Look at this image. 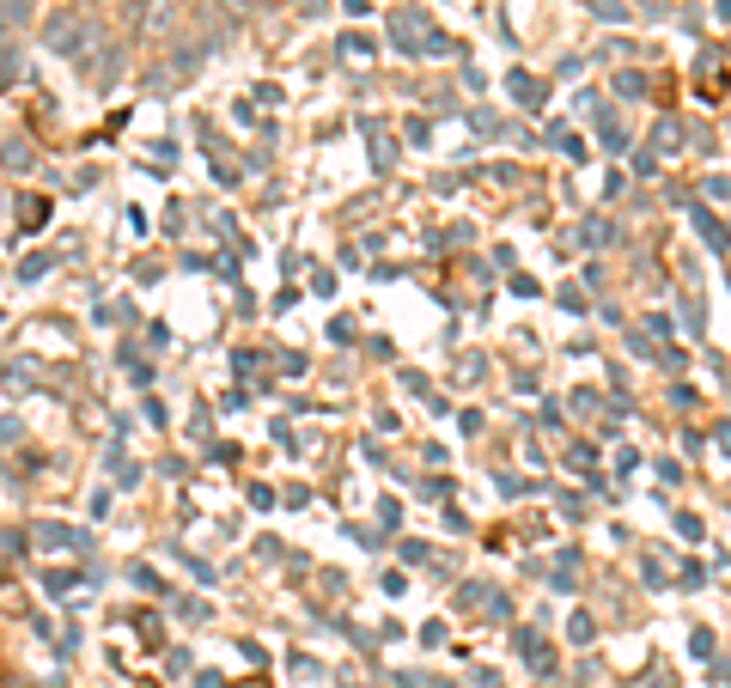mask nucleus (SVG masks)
<instances>
[{
	"label": "nucleus",
	"mask_w": 731,
	"mask_h": 688,
	"mask_svg": "<svg viewBox=\"0 0 731 688\" xmlns=\"http://www.w3.org/2000/svg\"><path fill=\"white\" fill-rule=\"evenodd\" d=\"M25 6H31V0H0V19H6V25H19V19H25Z\"/></svg>",
	"instance_id": "obj_1"
}]
</instances>
